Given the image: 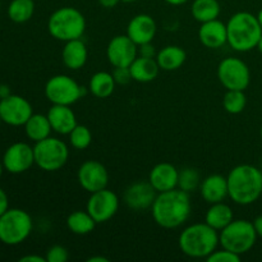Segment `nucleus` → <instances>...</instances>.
<instances>
[{
	"label": "nucleus",
	"mask_w": 262,
	"mask_h": 262,
	"mask_svg": "<svg viewBox=\"0 0 262 262\" xmlns=\"http://www.w3.org/2000/svg\"><path fill=\"white\" fill-rule=\"evenodd\" d=\"M49 122L54 132L69 135L77 125L76 115L68 105H53L48 112Z\"/></svg>",
	"instance_id": "20"
},
{
	"label": "nucleus",
	"mask_w": 262,
	"mask_h": 262,
	"mask_svg": "<svg viewBox=\"0 0 262 262\" xmlns=\"http://www.w3.org/2000/svg\"><path fill=\"white\" fill-rule=\"evenodd\" d=\"M165 2L171 5H182V4H186L188 0H165Z\"/></svg>",
	"instance_id": "44"
},
{
	"label": "nucleus",
	"mask_w": 262,
	"mask_h": 262,
	"mask_svg": "<svg viewBox=\"0 0 262 262\" xmlns=\"http://www.w3.org/2000/svg\"><path fill=\"white\" fill-rule=\"evenodd\" d=\"M0 10H2V2H0Z\"/></svg>",
	"instance_id": "50"
},
{
	"label": "nucleus",
	"mask_w": 262,
	"mask_h": 262,
	"mask_svg": "<svg viewBox=\"0 0 262 262\" xmlns=\"http://www.w3.org/2000/svg\"><path fill=\"white\" fill-rule=\"evenodd\" d=\"M191 12L194 19L199 22H210L217 19L220 14V5L217 0H194Z\"/></svg>",
	"instance_id": "29"
},
{
	"label": "nucleus",
	"mask_w": 262,
	"mask_h": 262,
	"mask_svg": "<svg viewBox=\"0 0 262 262\" xmlns=\"http://www.w3.org/2000/svg\"><path fill=\"white\" fill-rule=\"evenodd\" d=\"M3 165L10 174H22L35 164L33 147L26 142H15L10 145L3 155Z\"/></svg>",
	"instance_id": "13"
},
{
	"label": "nucleus",
	"mask_w": 262,
	"mask_h": 262,
	"mask_svg": "<svg viewBox=\"0 0 262 262\" xmlns=\"http://www.w3.org/2000/svg\"><path fill=\"white\" fill-rule=\"evenodd\" d=\"M257 49L260 50V53L262 54V36H261L260 41H258V43H257Z\"/></svg>",
	"instance_id": "46"
},
{
	"label": "nucleus",
	"mask_w": 262,
	"mask_h": 262,
	"mask_svg": "<svg viewBox=\"0 0 262 262\" xmlns=\"http://www.w3.org/2000/svg\"><path fill=\"white\" fill-rule=\"evenodd\" d=\"M4 165H3V161H0V177L3 176V171H4Z\"/></svg>",
	"instance_id": "47"
},
{
	"label": "nucleus",
	"mask_w": 262,
	"mask_h": 262,
	"mask_svg": "<svg viewBox=\"0 0 262 262\" xmlns=\"http://www.w3.org/2000/svg\"><path fill=\"white\" fill-rule=\"evenodd\" d=\"M257 239L253 223L247 220H233L229 225L220 230L219 242L223 248L237 255L248 252L255 246Z\"/></svg>",
	"instance_id": "7"
},
{
	"label": "nucleus",
	"mask_w": 262,
	"mask_h": 262,
	"mask_svg": "<svg viewBox=\"0 0 262 262\" xmlns=\"http://www.w3.org/2000/svg\"><path fill=\"white\" fill-rule=\"evenodd\" d=\"M201 196L211 205L224 201L229 196L227 178L219 174L207 177L201 184Z\"/></svg>",
	"instance_id": "21"
},
{
	"label": "nucleus",
	"mask_w": 262,
	"mask_h": 262,
	"mask_svg": "<svg viewBox=\"0 0 262 262\" xmlns=\"http://www.w3.org/2000/svg\"><path fill=\"white\" fill-rule=\"evenodd\" d=\"M124 3H133V2H137V0H122Z\"/></svg>",
	"instance_id": "48"
},
{
	"label": "nucleus",
	"mask_w": 262,
	"mask_h": 262,
	"mask_svg": "<svg viewBox=\"0 0 262 262\" xmlns=\"http://www.w3.org/2000/svg\"><path fill=\"white\" fill-rule=\"evenodd\" d=\"M186 51L179 46H165L161 49L156 55V61H158L160 69L164 71H176L181 68L186 61Z\"/></svg>",
	"instance_id": "25"
},
{
	"label": "nucleus",
	"mask_w": 262,
	"mask_h": 262,
	"mask_svg": "<svg viewBox=\"0 0 262 262\" xmlns=\"http://www.w3.org/2000/svg\"><path fill=\"white\" fill-rule=\"evenodd\" d=\"M8 209H9V199L4 189L0 187V215L4 214Z\"/></svg>",
	"instance_id": "38"
},
{
	"label": "nucleus",
	"mask_w": 262,
	"mask_h": 262,
	"mask_svg": "<svg viewBox=\"0 0 262 262\" xmlns=\"http://www.w3.org/2000/svg\"><path fill=\"white\" fill-rule=\"evenodd\" d=\"M32 114V105L23 96L12 94L5 99H0V117L5 124L12 127L25 125Z\"/></svg>",
	"instance_id": "11"
},
{
	"label": "nucleus",
	"mask_w": 262,
	"mask_h": 262,
	"mask_svg": "<svg viewBox=\"0 0 262 262\" xmlns=\"http://www.w3.org/2000/svg\"><path fill=\"white\" fill-rule=\"evenodd\" d=\"M156 199V191L150 182H137L127 188L124 202L132 210H145L152 206Z\"/></svg>",
	"instance_id": "16"
},
{
	"label": "nucleus",
	"mask_w": 262,
	"mask_h": 262,
	"mask_svg": "<svg viewBox=\"0 0 262 262\" xmlns=\"http://www.w3.org/2000/svg\"><path fill=\"white\" fill-rule=\"evenodd\" d=\"M87 261L89 262H107L109 260L105 257H102V256H94V257L87 258Z\"/></svg>",
	"instance_id": "43"
},
{
	"label": "nucleus",
	"mask_w": 262,
	"mask_h": 262,
	"mask_svg": "<svg viewBox=\"0 0 262 262\" xmlns=\"http://www.w3.org/2000/svg\"><path fill=\"white\" fill-rule=\"evenodd\" d=\"M138 53H140V56H145V58H154V56H155V48L151 45V42L143 43V45H140Z\"/></svg>",
	"instance_id": "37"
},
{
	"label": "nucleus",
	"mask_w": 262,
	"mask_h": 262,
	"mask_svg": "<svg viewBox=\"0 0 262 262\" xmlns=\"http://www.w3.org/2000/svg\"><path fill=\"white\" fill-rule=\"evenodd\" d=\"M179 248L192 258H207L220 245L217 230L206 223L189 225L179 235Z\"/></svg>",
	"instance_id": "4"
},
{
	"label": "nucleus",
	"mask_w": 262,
	"mask_h": 262,
	"mask_svg": "<svg viewBox=\"0 0 262 262\" xmlns=\"http://www.w3.org/2000/svg\"><path fill=\"white\" fill-rule=\"evenodd\" d=\"M115 79L107 72H97L90 79V91L95 97L106 99L114 92Z\"/></svg>",
	"instance_id": "27"
},
{
	"label": "nucleus",
	"mask_w": 262,
	"mask_h": 262,
	"mask_svg": "<svg viewBox=\"0 0 262 262\" xmlns=\"http://www.w3.org/2000/svg\"><path fill=\"white\" fill-rule=\"evenodd\" d=\"M217 77L227 90L245 91L251 81L250 68L243 60L238 58H225L217 67Z\"/></svg>",
	"instance_id": "10"
},
{
	"label": "nucleus",
	"mask_w": 262,
	"mask_h": 262,
	"mask_svg": "<svg viewBox=\"0 0 262 262\" xmlns=\"http://www.w3.org/2000/svg\"><path fill=\"white\" fill-rule=\"evenodd\" d=\"M151 207L154 220L164 229H176L183 225L192 209L188 192L181 188L160 192Z\"/></svg>",
	"instance_id": "1"
},
{
	"label": "nucleus",
	"mask_w": 262,
	"mask_h": 262,
	"mask_svg": "<svg viewBox=\"0 0 262 262\" xmlns=\"http://www.w3.org/2000/svg\"><path fill=\"white\" fill-rule=\"evenodd\" d=\"M32 217L22 209H8L0 215V242L17 246L25 242L32 232Z\"/></svg>",
	"instance_id": "6"
},
{
	"label": "nucleus",
	"mask_w": 262,
	"mask_h": 262,
	"mask_svg": "<svg viewBox=\"0 0 262 262\" xmlns=\"http://www.w3.org/2000/svg\"><path fill=\"white\" fill-rule=\"evenodd\" d=\"M35 164L45 171H56L66 165L69 156L68 146L59 138L48 137L33 146Z\"/></svg>",
	"instance_id": "8"
},
{
	"label": "nucleus",
	"mask_w": 262,
	"mask_h": 262,
	"mask_svg": "<svg viewBox=\"0 0 262 262\" xmlns=\"http://www.w3.org/2000/svg\"><path fill=\"white\" fill-rule=\"evenodd\" d=\"M261 138H262V125H261Z\"/></svg>",
	"instance_id": "51"
},
{
	"label": "nucleus",
	"mask_w": 262,
	"mask_h": 262,
	"mask_svg": "<svg viewBox=\"0 0 262 262\" xmlns=\"http://www.w3.org/2000/svg\"><path fill=\"white\" fill-rule=\"evenodd\" d=\"M137 45L127 35L115 36L106 49L107 60L115 68L129 67L137 58Z\"/></svg>",
	"instance_id": "14"
},
{
	"label": "nucleus",
	"mask_w": 262,
	"mask_h": 262,
	"mask_svg": "<svg viewBox=\"0 0 262 262\" xmlns=\"http://www.w3.org/2000/svg\"><path fill=\"white\" fill-rule=\"evenodd\" d=\"M78 182L84 191L94 193L106 188L109 174L106 168L96 160L84 161L78 169Z\"/></svg>",
	"instance_id": "15"
},
{
	"label": "nucleus",
	"mask_w": 262,
	"mask_h": 262,
	"mask_svg": "<svg viewBox=\"0 0 262 262\" xmlns=\"http://www.w3.org/2000/svg\"><path fill=\"white\" fill-rule=\"evenodd\" d=\"M129 71L135 81L146 83V82L154 81L158 77L160 67H159L156 59L137 56L129 66Z\"/></svg>",
	"instance_id": "23"
},
{
	"label": "nucleus",
	"mask_w": 262,
	"mask_h": 262,
	"mask_svg": "<svg viewBox=\"0 0 262 262\" xmlns=\"http://www.w3.org/2000/svg\"><path fill=\"white\" fill-rule=\"evenodd\" d=\"M206 260L209 262H239L241 256L223 248V251H214Z\"/></svg>",
	"instance_id": "35"
},
{
	"label": "nucleus",
	"mask_w": 262,
	"mask_h": 262,
	"mask_svg": "<svg viewBox=\"0 0 262 262\" xmlns=\"http://www.w3.org/2000/svg\"><path fill=\"white\" fill-rule=\"evenodd\" d=\"M97 223L89 211H74L67 217V227L72 233L78 235H86L95 229Z\"/></svg>",
	"instance_id": "28"
},
{
	"label": "nucleus",
	"mask_w": 262,
	"mask_h": 262,
	"mask_svg": "<svg viewBox=\"0 0 262 262\" xmlns=\"http://www.w3.org/2000/svg\"><path fill=\"white\" fill-rule=\"evenodd\" d=\"M156 33V23L148 14H138L130 19L127 27V36L137 46L148 43Z\"/></svg>",
	"instance_id": "17"
},
{
	"label": "nucleus",
	"mask_w": 262,
	"mask_h": 262,
	"mask_svg": "<svg viewBox=\"0 0 262 262\" xmlns=\"http://www.w3.org/2000/svg\"><path fill=\"white\" fill-rule=\"evenodd\" d=\"M23 127H25L26 136L35 143L50 137L53 130L48 115L42 114H32Z\"/></svg>",
	"instance_id": "24"
},
{
	"label": "nucleus",
	"mask_w": 262,
	"mask_h": 262,
	"mask_svg": "<svg viewBox=\"0 0 262 262\" xmlns=\"http://www.w3.org/2000/svg\"><path fill=\"white\" fill-rule=\"evenodd\" d=\"M113 77L115 79V83L118 84H127L133 79L129 71V67H119V68H115Z\"/></svg>",
	"instance_id": "36"
},
{
	"label": "nucleus",
	"mask_w": 262,
	"mask_h": 262,
	"mask_svg": "<svg viewBox=\"0 0 262 262\" xmlns=\"http://www.w3.org/2000/svg\"><path fill=\"white\" fill-rule=\"evenodd\" d=\"M119 209V199L113 191L104 188L91 193L87 201L86 210L95 219V222L105 223L112 219Z\"/></svg>",
	"instance_id": "12"
},
{
	"label": "nucleus",
	"mask_w": 262,
	"mask_h": 262,
	"mask_svg": "<svg viewBox=\"0 0 262 262\" xmlns=\"http://www.w3.org/2000/svg\"><path fill=\"white\" fill-rule=\"evenodd\" d=\"M45 95L53 105H68L78 101L83 95V87L66 74L54 76L46 82Z\"/></svg>",
	"instance_id": "9"
},
{
	"label": "nucleus",
	"mask_w": 262,
	"mask_h": 262,
	"mask_svg": "<svg viewBox=\"0 0 262 262\" xmlns=\"http://www.w3.org/2000/svg\"><path fill=\"white\" fill-rule=\"evenodd\" d=\"M200 183V176L199 171L196 169L187 168L184 170H182L179 173V179H178V186L179 188L183 189L184 192H192L193 189H196V187Z\"/></svg>",
	"instance_id": "33"
},
{
	"label": "nucleus",
	"mask_w": 262,
	"mask_h": 262,
	"mask_svg": "<svg viewBox=\"0 0 262 262\" xmlns=\"http://www.w3.org/2000/svg\"><path fill=\"white\" fill-rule=\"evenodd\" d=\"M19 262H46V257L38 255H26L19 258Z\"/></svg>",
	"instance_id": "39"
},
{
	"label": "nucleus",
	"mask_w": 262,
	"mask_h": 262,
	"mask_svg": "<svg viewBox=\"0 0 262 262\" xmlns=\"http://www.w3.org/2000/svg\"><path fill=\"white\" fill-rule=\"evenodd\" d=\"M69 137H71L72 146L77 150H84L91 145L92 135L86 125L77 124L74 129L69 133Z\"/></svg>",
	"instance_id": "32"
},
{
	"label": "nucleus",
	"mask_w": 262,
	"mask_h": 262,
	"mask_svg": "<svg viewBox=\"0 0 262 262\" xmlns=\"http://www.w3.org/2000/svg\"><path fill=\"white\" fill-rule=\"evenodd\" d=\"M35 13L33 0H12L8 7V17L14 23H25Z\"/></svg>",
	"instance_id": "30"
},
{
	"label": "nucleus",
	"mask_w": 262,
	"mask_h": 262,
	"mask_svg": "<svg viewBox=\"0 0 262 262\" xmlns=\"http://www.w3.org/2000/svg\"><path fill=\"white\" fill-rule=\"evenodd\" d=\"M9 95H12L9 86H7V84H0V99H5Z\"/></svg>",
	"instance_id": "42"
},
{
	"label": "nucleus",
	"mask_w": 262,
	"mask_h": 262,
	"mask_svg": "<svg viewBox=\"0 0 262 262\" xmlns=\"http://www.w3.org/2000/svg\"><path fill=\"white\" fill-rule=\"evenodd\" d=\"M228 43L235 51L246 53L257 48L262 27L257 17L248 12L235 13L227 23Z\"/></svg>",
	"instance_id": "3"
},
{
	"label": "nucleus",
	"mask_w": 262,
	"mask_h": 262,
	"mask_svg": "<svg viewBox=\"0 0 262 262\" xmlns=\"http://www.w3.org/2000/svg\"><path fill=\"white\" fill-rule=\"evenodd\" d=\"M2 123H3V120H2V117H0V125H2Z\"/></svg>",
	"instance_id": "49"
},
{
	"label": "nucleus",
	"mask_w": 262,
	"mask_h": 262,
	"mask_svg": "<svg viewBox=\"0 0 262 262\" xmlns=\"http://www.w3.org/2000/svg\"><path fill=\"white\" fill-rule=\"evenodd\" d=\"M253 227H255L257 235L262 237V215H261V216L256 217L255 222H253Z\"/></svg>",
	"instance_id": "41"
},
{
	"label": "nucleus",
	"mask_w": 262,
	"mask_h": 262,
	"mask_svg": "<svg viewBox=\"0 0 262 262\" xmlns=\"http://www.w3.org/2000/svg\"><path fill=\"white\" fill-rule=\"evenodd\" d=\"M199 38L204 46L209 49H219L228 42L227 25L214 19L202 23L199 30Z\"/></svg>",
	"instance_id": "19"
},
{
	"label": "nucleus",
	"mask_w": 262,
	"mask_h": 262,
	"mask_svg": "<svg viewBox=\"0 0 262 262\" xmlns=\"http://www.w3.org/2000/svg\"><path fill=\"white\" fill-rule=\"evenodd\" d=\"M205 220H206V224L214 228L215 230H223L234 220V215L230 206H228L224 202H217V204H212L211 207L207 210Z\"/></svg>",
	"instance_id": "26"
},
{
	"label": "nucleus",
	"mask_w": 262,
	"mask_h": 262,
	"mask_svg": "<svg viewBox=\"0 0 262 262\" xmlns=\"http://www.w3.org/2000/svg\"><path fill=\"white\" fill-rule=\"evenodd\" d=\"M46 262H66L68 261L69 253L68 250L63 246H53L46 252Z\"/></svg>",
	"instance_id": "34"
},
{
	"label": "nucleus",
	"mask_w": 262,
	"mask_h": 262,
	"mask_svg": "<svg viewBox=\"0 0 262 262\" xmlns=\"http://www.w3.org/2000/svg\"><path fill=\"white\" fill-rule=\"evenodd\" d=\"M87 56H89L87 46L84 45L81 38L67 41L63 51H61L63 63L66 64V67H68L69 69H73V71L81 69L86 64Z\"/></svg>",
	"instance_id": "22"
},
{
	"label": "nucleus",
	"mask_w": 262,
	"mask_h": 262,
	"mask_svg": "<svg viewBox=\"0 0 262 262\" xmlns=\"http://www.w3.org/2000/svg\"><path fill=\"white\" fill-rule=\"evenodd\" d=\"M246 104H247V99H246L245 91H241V90H228L223 99L224 109L230 114L242 113L245 110Z\"/></svg>",
	"instance_id": "31"
},
{
	"label": "nucleus",
	"mask_w": 262,
	"mask_h": 262,
	"mask_svg": "<svg viewBox=\"0 0 262 262\" xmlns=\"http://www.w3.org/2000/svg\"><path fill=\"white\" fill-rule=\"evenodd\" d=\"M257 19H258V22H260V25H261V27H262V9L260 10V12H258Z\"/></svg>",
	"instance_id": "45"
},
{
	"label": "nucleus",
	"mask_w": 262,
	"mask_h": 262,
	"mask_svg": "<svg viewBox=\"0 0 262 262\" xmlns=\"http://www.w3.org/2000/svg\"><path fill=\"white\" fill-rule=\"evenodd\" d=\"M229 197L238 205H251L262 194V171L248 164L238 165L227 177Z\"/></svg>",
	"instance_id": "2"
},
{
	"label": "nucleus",
	"mask_w": 262,
	"mask_h": 262,
	"mask_svg": "<svg viewBox=\"0 0 262 262\" xmlns=\"http://www.w3.org/2000/svg\"><path fill=\"white\" fill-rule=\"evenodd\" d=\"M179 171L170 163H160L151 170L148 182L158 193L170 191L178 187Z\"/></svg>",
	"instance_id": "18"
},
{
	"label": "nucleus",
	"mask_w": 262,
	"mask_h": 262,
	"mask_svg": "<svg viewBox=\"0 0 262 262\" xmlns=\"http://www.w3.org/2000/svg\"><path fill=\"white\" fill-rule=\"evenodd\" d=\"M120 0H99V3L101 4V7L106 8V9H110V8L117 7V4Z\"/></svg>",
	"instance_id": "40"
},
{
	"label": "nucleus",
	"mask_w": 262,
	"mask_h": 262,
	"mask_svg": "<svg viewBox=\"0 0 262 262\" xmlns=\"http://www.w3.org/2000/svg\"><path fill=\"white\" fill-rule=\"evenodd\" d=\"M48 28L54 38L67 42L82 37L86 30V19L76 8L64 7L50 15Z\"/></svg>",
	"instance_id": "5"
}]
</instances>
